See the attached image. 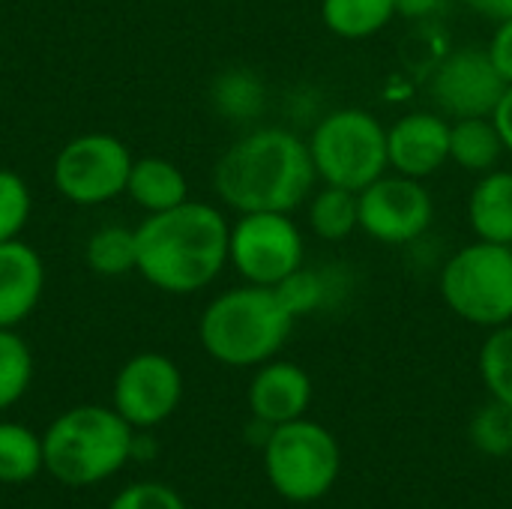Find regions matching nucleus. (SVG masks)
I'll list each match as a JSON object with an SVG mask.
<instances>
[{
	"label": "nucleus",
	"instance_id": "nucleus-27",
	"mask_svg": "<svg viewBox=\"0 0 512 509\" xmlns=\"http://www.w3.org/2000/svg\"><path fill=\"white\" fill-rule=\"evenodd\" d=\"M30 207L33 198L21 174H15L12 168H0V243L21 237L30 219Z\"/></svg>",
	"mask_w": 512,
	"mask_h": 509
},
{
	"label": "nucleus",
	"instance_id": "nucleus-10",
	"mask_svg": "<svg viewBox=\"0 0 512 509\" xmlns=\"http://www.w3.org/2000/svg\"><path fill=\"white\" fill-rule=\"evenodd\" d=\"M360 231L387 246L420 240L435 216V204L423 180L405 174H384L357 192Z\"/></svg>",
	"mask_w": 512,
	"mask_h": 509
},
{
	"label": "nucleus",
	"instance_id": "nucleus-2",
	"mask_svg": "<svg viewBox=\"0 0 512 509\" xmlns=\"http://www.w3.org/2000/svg\"><path fill=\"white\" fill-rule=\"evenodd\" d=\"M228 240L231 225L222 210L189 198L180 207L150 213L135 228V273L165 294L204 291L228 264Z\"/></svg>",
	"mask_w": 512,
	"mask_h": 509
},
{
	"label": "nucleus",
	"instance_id": "nucleus-12",
	"mask_svg": "<svg viewBox=\"0 0 512 509\" xmlns=\"http://www.w3.org/2000/svg\"><path fill=\"white\" fill-rule=\"evenodd\" d=\"M507 81L495 69L489 48H456L429 75V96L435 108L450 120L492 117Z\"/></svg>",
	"mask_w": 512,
	"mask_h": 509
},
{
	"label": "nucleus",
	"instance_id": "nucleus-19",
	"mask_svg": "<svg viewBox=\"0 0 512 509\" xmlns=\"http://www.w3.org/2000/svg\"><path fill=\"white\" fill-rule=\"evenodd\" d=\"M210 102L225 120L252 123L264 114L267 90H264V81L252 69L234 66V69H225L216 75V81L210 87Z\"/></svg>",
	"mask_w": 512,
	"mask_h": 509
},
{
	"label": "nucleus",
	"instance_id": "nucleus-8",
	"mask_svg": "<svg viewBox=\"0 0 512 509\" xmlns=\"http://www.w3.org/2000/svg\"><path fill=\"white\" fill-rule=\"evenodd\" d=\"M129 147L108 132H87L60 147L54 156V189L78 207H99L126 192L132 171Z\"/></svg>",
	"mask_w": 512,
	"mask_h": 509
},
{
	"label": "nucleus",
	"instance_id": "nucleus-9",
	"mask_svg": "<svg viewBox=\"0 0 512 509\" xmlns=\"http://www.w3.org/2000/svg\"><path fill=\"white\" fill-rule=\"evenodd\" d=\"M306 243L291 213H240L231 225L228 264L249 282L276 288L303 267Z\"/></svg>",
	"mask_w": 512,
	"mask_h": 509
},
{
	"label": "nucleus",
	"instance_id": "nucleus-33",
	"mask_svg": "<svg viewBox=\"0 0 512 509\" xmlns=\"http://www.w3.org/2000/svg\"><path fill=\"white\" fill-rule=\"evenodd\" d=\"M477 15L492 18V21H510L512 18V0H465Z\"/></svg>",
	"mask_w": 512,
	"mask_h": 509
},
{
	"label": "nucleus",
	"instance_id": "nucleus-26",
	"mask_svg": "<svg viewBox=\"0 0 512 509\" xmlns=\"http://www.w3.org/2000/svg\"><path fill=\"white\" fill-rule=\"evenodd\" d=\"M276 291H279L282 303L291 309V315L303 318V315H312L315 309H321L330 300V279L324 273L300 267L285 282H279Z\"/></svg>",
	"mask_w": 512,
	"mask_h": 509
},
{
	"label": "nucleus",
	"instance_id": "nucleus-4",
	"mask_svg": "<svg viewBox=\"0 0 512 509\" xmlns=\"http://www.w3.org/2000/svg\"><path fill=\"white\" fill-rule=\"evenodd\" d=\"M135 429L102 405L63 411L42 435L45 471L63 486H96L132 459Z\"/></svg>",
	"mask_w": 512,
	"mask_h": 509
},
{
	"label": "nucleus",
	"instance_id": "nucleus-16",
	"mask_svg": "<svg viewBox=\"0 0 512 509\" xmlns=\"http://www.w3.org/2000/svg\"><path fill=\"white\" fill-rule=\"evenodd\" d=\"M468 219L477 240L512 246V171L480 174L468 198Z\"/></svg>",
	"mask_w": 512,
	"mask_h": 509
},
{
	"label": "nucleus",
	"instance_id": "nucleus-3",
	"mask_svg": "<svg viewBox=\"0 0 512 509\" xmlns=\"http://www.w3.org/2000/svg\"><path fill=\"white\" fill-rule=\"evenodd\" d=\"M297 318L276 288L240 285L207 303L198 321L201 348L222 366L258 369L288 342Z\"/></svg>",
	"mask_w": 512,
	"mask_h": 509
},
{
	"label": "nucleus",
	"instance_id": "nucleus-29",
	"mask_svg": "<svg viewBox=\"0 0 512 509\" xmlns=\"http://www.w3.org/2000/svg\"><path fill=\"white\" fill-rule=\"evenodd\" d=\"M108 509H186V504L165 483H132L108 504Z\"/></svg>",
	"mask_w": 512,
	"mask_h": 509
},
{
	"label": "nucleus",
	"instance_id": "nucleus-11",
	"mask_svg": "<svg viewBox=\"0 0 512 509\" xmlns=\"http://www.w3.org/2000/svg\"><path fill=\"white\" fill-rule=\"evenodd\" d=\"M183 399V372L165 354L144 351L129 357L111 390V408L138 432L165 423Z\"/></svg>",
	"mask_w": 512,
	"mask_h": 509
},
{
	"label": "nucleus",
	"instance_id": "nucleus-17",
	"mask_svg": "<svg viewBox=\"0 0 512 509\" xmlns=\"http://www.w3.org/2000/svg\"><path fill=\"white\" fill-rule=\"evenodd\" d=\"M126 195L150 216L189 201V180L174 162L162 156H144L132 162Z\"/></svg>",
	"mask_w": 512,
	"mask_h": 509
},
{
	"label": "nucleus",
	"instance_id": "nucleus-34",
	"mask_svg": "<svg viewBox=\"0 0 512 509\" xmlns=\"http://www.w3.org/2000/svg\"><path fill=\"white\" fill-rule=\"evenodd\" d=\"M510 429H512V417H510Z\"/></svg>",
	"mask_w": 512,
	"mask_h": 509
},
{
	"label": "nucleus",
	"instance_id": "nucleus-5",
	"mask_svg": "<svg viewBox=\"0 0 512 509\" xmlns=\"http://www.w3.org/2000/svg\"><path fill=\"white\" fill-rule=\"evenodd\" d=\"M261 456L267 483L291 504L321 501L342 474V447L336 435L306 417L273 426Z\"/></svg>",
	"mask_w": 512,
	"mask_h": 509
},
{
	"label": "nucleus",
	"instance_id": "nucleus-28",
	"mask_svg": "<svg viewBox=\"0 0 512 509\" xmlns=\"http://www.w3.org/2000/svg\"><path fill=\"white\" fill-rule=\"evenodd\" d=\"M512 411L507 405L495 402L480 408L471 420V441L483 456H507L512 453Z\"/></svg>",
	"mask_w": 512,
	"mask_h": 509
},
{
	"label": "nucleus",
	"instance_id": "nucleus-20",
	"mask_svg": "<svg viewBox=\"0 0 512 509\" xmlns=\"http://www.w3.org/2000/svg\"><path fill=\"white\" fill-rule=\"evenodd\" d=\"M396 15V0H321V18L339 39H369Z\"/></svg>",
	"mask_w": 512,
	"mask_h": 509
},
{
	"label": "nucleus",
	"instance_id": "nucleus-30",
	"mask_svg": "<svg viewBox=\"0 0 512 509\" xmlns=\"http://www.w3.org/2000/svg\"><path fill=\"white\" fill-rule=\"evenodd\" d=\"M489 57L495 63V69L501 72V78L512 84V18L501 21L492 42H489Z\"/></svg>",
	"mask_w": 512,
	"mask_h": 509
},
{
	"label": "nucleus",
	"instance_id": "nucleus-6",
	"mask_svg": "<svg viewBox=\"0 0 512 509\" xmlns=\"http://www.w3.org/2000/svg\"><path fill=\"white\" fill-rule=\"evenodd\" d=\"M309 153L318 177L348 192H363L390 168L387 129L360 108H339L321 117L309 135Z\"/></svg>",
	"mask_w": 512,
	"mask_h": 509
},
{
	"label": "nucleus",
	"instance_id": "nucleus-21",
	"mask_svg": "<svg viewBox=\"0 0 512 509\" xmlns=\"http://www.w3.org/2000/svg\"><path fill=\"white\" fill-rule=\"evenodd\" d=\"M309 228L327 243H342L360 228L357 192L327 186L309 195Z\"/></svg>",
	"mask_w": 512,
	"mask_h": 509
},
{
	"label": "nucleus",
	"instance_id": "nucleus-23",
	"mask_svg": "<svg viewBox=\"0 0 512 509\" xmlns=\"http://www.w3.org/2000/svg\"><path fill=\"white\" fill-rule=\"evenodd\" d=\"M45 471L42 438L21 423H0V483H30Z\"/></svg>",
	"mask_w": 512,
	"mask_h": 509
},
{
	"label": "nucleus",
	"instance_id": "nucleus-24",
	"mask_svg": "<svg viewBox=\"0 0 512 509\" xmlns=\"http://www.w3.org/2000/svg\"><path fill=\"white\" fill-rule=\"evenodd\" d=\"M477 366L489 396L512 411V321L489 333V339L480 348Z\"/></svg>",
	"mask_w": 512,
	"mask_h": 509
},
{
	"label": "nucleus",
	"instance_id": "nucleus-13",
	"mask_svg": "<svg viewBox=\"0 0 512 509\" xmlns=\"http://www.w3.org/2000/svg\"><path fill=\"white\" fill-rule=\"evenodd\" d=\"M387 159L396 174L426 180L450 162V120L435 111H411L387 129Z\"/></svg>",
	"mask_w": 512,
	"mask_h": 509
},
{
	"label": "nucleus",
	"instance_id": "nucleus-25",
	"mask_svg": "<svg viewBox=\"0 0 512 509\" xmlns=\"http://www.w3.org/2000/svg\"><path fill=\"white\" fill-rule=\"evenodd\" d=\"M33 381V354L15 330L0 327V411L12 408Z\"/></svg>",
	"mask_w": 512,
	"mask_h": 509
},
{
	"label": "nucleus",
	"instance_id": "nucleus-14",
	"mask_svg": "<svg viewBox=\"0 0 512 509\" xmlns=\"http://www.w3.org/2000/svg\"><path fill=\"white\" fill-rule=\"evenodd\" d=\"M246 402L252 417L267 426L300 420L312 405V378L297 363L273 357L255 369Z\"/></svg>",
	"mask_w": 512,
	"mask_h": 509
},
{
	"label": "nucleus",
	"instance_id": "nucleus-7",
	"mask_svg": "<svg viewBox=\"0 0 512 509\" xmlns=\"http://www.w3.org/2000/svg\"><path fill=\"white\" fill-rule=\"evenodd\" d=\"M441 297L462 321L495 330L512 321V246L477 240L441 270Z\"/></svg>",
	"mask_w": 512,
	"mask_h": 509
},
{
	"label": "nucleus",
	"instance_id": "nucleus-32",
	"mask_svg": "<svg viewBox=\"0 0 512 509\" xmlns=\"http://www.w3.org/2000/svg\"><path fill=\"white\" fill-rule=\"evenodd\" d=\"M447 0H396V15L405 18H432L444 9Z\"/></svg>",
	"mask_w": 512,
	"mask_h": 509
},
{
	"label": "nucleus",
	"instance_id": "nucleus-18",
	"mask_svg": "<svg viewBox=\"0 0 512 509\" xmlns=\"http://www.w3.org/2000/svg\"><path fill=\"white\" fill-rule=\"evenodd\" d=\"M504 153L501 132L492 117H465L450 123V162L465 171L486 174Z\"/></svg>",
	"mask_w": 512,
	"mask_h": 509
},
{
	"label": "nucleus",
	"instance_id": "nucleus-1",
	"mask_svg": "<svg viewBox=\"0 0 512 509\" xmlns=\"http://www.w3.org/2000/svg\"><path fill=\"white\" fill-rule=\"evenodd\" d=\"M309 141L261 126L237 138L213 168L216 195L237 213H294L315 192Z\"/></svg>",
	"mask_w": 512,
	"mask_h": 509
},
{
	"label": "nucleus",
	"instance_id": "nucleus-31",
	"mask_svg": "<svg viewBox=\"0 0 512 509\" xmlns=\"http://www.w3.org/2000/svg\"><path fill=\"white\" fill-rule=\"evenodd\" d=\"M492 120L501 132V141H504V150L512 153V84H507L504 96L498 99L495 111H492Z\"/></svg>",
	"mask_w": 512,
	"mask_h": 509
},
{
	"label": "nucleus",
	"instance_id": "nucleus-22",
	"mask_svg": "<svg viewBox=\"0 0 512 509\" xmlns=\"http://www.w3.org/2000/svg\"><path fill=\"white\" fill-rule=\"evenodd\" d=\"M84 261L96 276H126L138 267L135 228L102 225L84 243Z\"/></svg>",
	"mask_w": 512,
	"mask_h": 509
},
{
	"label": "nucleus",
	"instance_id": "nucleus-15",
	"mask_svg": "<svg viewBox=\"0 0 512 509\" xmlns=\"http://www.w3.org/2000/svg\"><path fill=\"white\" fill-rule=\"evenodd\" d=\"M45 291V264L27 243H0V327L15 330L39 306Z\"/></svg>",
	"mask_w": 512,
	"mask_h": 509
}]
</instances>
